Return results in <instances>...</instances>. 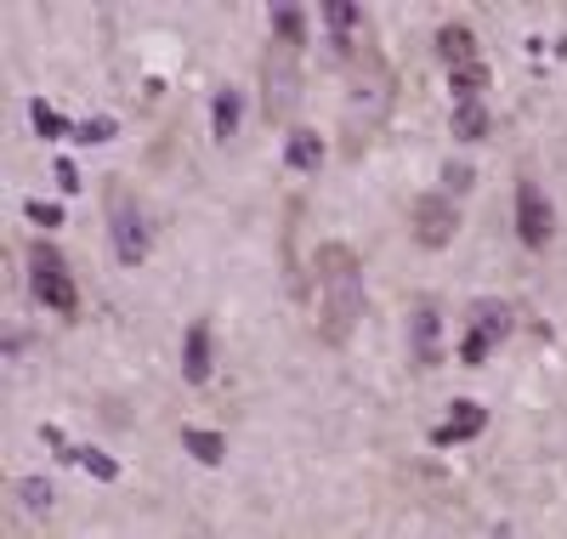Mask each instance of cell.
<instances>
[{"label": "cell", "mask_w": 567, "mask_h": 539, "mask_svg": "<svg viewBox=\"0 0 567 539\" xmlns=\"http://www.w3.org/2000/svg\"><path fill=\"white\" fill-rule=\"evenodd\" d=\"M312 324L330 347H347L363 318V261L352 244H318L312 256Z\"/></svg>", "instance_id": "1"}, {"label": "cell", "mask_w": 567, "mask_h": 539, "mask_svg": "<svg viewBox=\"0 0 567 539\" xmlns=\"http://www.w3.org/2000/svg\"><path fill=\"white\" fill-rule=\"evenodd\" d=\"M391 97H398V75L381 57V46H363L352 63V86H347V154H358L369 131H381V119L391 114Z\"/></svg>", "instance_id": "2"}, {"label": "cell", "mask_w": 567, "mask_h": 539, "mask_svg": "<svg viewBox=\"0 0 567 539\" xmlns=\"http://www.w3.org/2000/svg\"><path fill=\"white\" fill-rule=\"evenodd\" d=\"M29 284H35V301H40L46 312H63V318L80 312V290H74L68 261H63V251H52L46 239L29 244Z\"/></svg>", "instance_id": "3"}, {"label": "cell", "mask_w": 567, "mask_h": 539, "mask_svg": "<svg viewBox=\"0 0 567 539\" xmlns=\"http://www.w3.org/2000/svg\"><path fill=\"white\" fill-rule=\"evenodd\" d=\"M295 103H301V52L295 46H267V57H261V108L267 119H284L295 114Z\"/></svg>", "instance_id": "4"}, {"label": "cell", "mask_w": 567, "mask_h": 539, "mask_svg": "<svg viewBox=\"0 0 567 539\" xmlns=\"http://www.w3.org/2000/svg\"><path fill=\"white\" fill-rule=\"evenodd\" d=\"M454 228H460V210L449 193H421L409 210V233L414 244H426V251H442V244H454Z\"/></svg>", "instance_id": "5"}, {"label": "cell", "mask_w": 567, "mask_h": 539, "mask_svg": "<svg viewBox=\"0 0 567 539\" xmlns=\"http://www.w3.org/2000/svg\"><path fill=\"white\" fill-rule=\"evenodd\" d=\"M511 324H516V318H511L505 301H477L472 307V330H465V341H460V358L465 363H488V352L511 335Z\"/></svg>", "instance_id": "6"}, {"label": "cell", "mask_w": 567, "mask_h": 539, "mask_svg": "<svg viewBox=\"0 0 567 539\" xmlns=\"http://www.w3.org/2000/svg\"><path fill=\"white\" fill-rule=\"evenodd\" d=\"M409 358L421 363V370L442 363V307L437 301H414V312H409Z\"/></svg>", "instance_id": "7"}, {"label": "cell", "mask_w": 567, "mask_h": 539, "mask_svg": "<svg viewBox=\"0 0 567 539\" xmlns=\"http://www.w3.org/2000/svg\"><path fill=\"white\" fill-rule=\"evenodd\" d=\"M551 200L539 193V182H523L516 188V233H523V244L528 251H545L551 244Z\"/></svg>", "instance_id": "8"}, {"label": "cell", "mask_w": 567, "mask_h": 539, "mask_svg": "<svg viewBox=\"0 0 567 539\" xmlns=\"http://www.w3.org/2000/svg\"><path fill=\"white\" fill-rule=\"evenodd\" d=\"M108 233H114V256L126 261V267H142L147 261V222H142V210H131L126 200L114 193V222H108Z\"/></svg>", "instance_id": "9"}, {"label": "cell", "mask_w": 567, "mask_h": 539, "mask_svg": "<svg viewBox=\"0 0 567 539\" xmlns=\"http://www.w3.org/2000/svg\"><path fill=\"white\" fill-rule=\"evenodd\" d=\"M482 426H488L482 403H465V398H460V403L449 409V421H442V426L431 432V444H437V449H449V444H465V437H477Z\"/></svg>", "instance_id": "10"}, {"label": "cell", "mask_w": 567, "mask_h": 539, "mask_svg": "<svg viewBox=\"0 0 567 539\" xmlns=\"http://www.w3.org/2000/svg\"><path fill=\"white\" fill-rule=\"evenodd\" d=\"M182 375L193 386L210 381V324L199 318V324H188V341H182Z\"/></svg>", "instance_id": "11"}, {"label": "cell", "mask_w": 567, "mask_h": 539, "mask_svg": "<svg viewBox=\"0 0 567 539\" xmlns=\"http://www.w3.org/2000/svg\"><path fill=\"white\" fill-rule=\"evenodd\" d=\"M437 57L449 63V75L465 68V63H477V35L465 29V23H442V29H437Z\"/></svg>", "instance_id": "12"}, {"label": "cell", "mask_w": 567, "mask_h": 539, "mask_svg": "<svg viewBox=\"0 0 567 539\" xmlns=\"http://www.w3.org/2000/svg\"><path fill=\"white\" fill-rule=\"evenodd\" d=\"M318 17H324V29H330V40H335V52H347V46L358 40V29H363V12L347 7V0H330V7L318 12Z\"/></svg>", "instance_id": "13"}, {"label": "cell", "mask_w": 567, "mask_h": 539, "mask_svg": "<svg viewBox=\"0 0 567 539\" xmlns=\"http://www.w3.org/2000/svg\"><path fill=\"white\" fill-rule=\"evenodd\" d=\"M284 159H289V170H318V165H324V142H318V131H301V126H295Z\"/></svg>", "instance_id": "14"}, {"label": "cell", "mask_w": 567, "mask_h": 539, "mask_svg": "<svg viewBox=\"0 0 567 539\" xmlns=\"http://www.w3.org/2000/svg\"><path fill=\"white\" fill-rule=\"evenodd\" d=\"M182 449L193 460H205V465H221V460H228V437H221V432H199V426H182Z\"/></svg>", "instance_id": "15"}, {"label": "cell", "mask_w": 567, "mask_h": 539, "mask_svg": "<svg viewBox=\"0 0 567 539\" xmlns=\"http://www.w3.org/2000/svg\"><path fill=\"white\" fill-rule=\"evenodd\" d=\"M488 126H494V119H488V108H482V103H454L449 131H454L460 142H482V137H488Z\"/></svg>", "instance_id": "16"}, {"label": "cell", "mask_w": 567, "mask_h": 539, "mask_svg": "<svg viewBox=\"0 0 567 539\" xmlns=\"http://www.w3.org/2000/svg\"><path fill=\"white\" fill-rule=\"evenodd\" d=\"M273 40L301 52V46H307V12L301 7H273Z\"/></svg>", "instance_id": "17"}, {"label": "cell", "mask_w": 567, "mask_h": 539, "mask_svg": "<svg viewBox=\"0 0 567 539\" xmlns=\"http://www.w3.org/2000/svg\"><path fill=\"white\" fill-rule=\"evenodd\" d=\"M449 86H454V103H482L488 68L482 63H465V68H454V75H449Z\"/></svg>", "instance_id": "18"}, {"label": "cell", "mask_w": 567, "mask_h": 539, "mask_svg": "<svg viewBox=\"0 0 567 539\" xmlns=\"http://www.w3.org/2000/svg\"><path fill=\"white\" fill-rule=\"evenodd\" d=\"M239 114H244V103H239V91L228 86V91H216V103H210V126H216V137L228 142L233 131H239Z\"/></svg>", "instance_id": "19"}, {"label": "cell", "mask_w": 567, "mask_h": 539, "mask_svg": "<svg viewBox=\"0 0 567 539\" xmlns=\"http://www.w3.org/2000/svg\"><path fill=\"white\" fill-rule=\"evenodd\" d=\"M63 454H68V460H80L86 472H91V477H103V483H114V477H119V465H114L108 454H96V449H63Z\"/></svg>", "instance_id": "20"}, {"label": "cell", "mask_w": 567, "mask_h": 539, "mask_svg": "<svg viewBox=\"0 0 567 539\" xmlns=\"http://www.w3.org/2000/svg\"><path fill=\"white\" fill-rule=\"evenodd\" d=\"M17 495H23V505H29V511H52V483L23 477V483H17Z\"/></svg>", "instance_id": "21"}, {"label": "cell", "mask_w": 567, "mask_h": 539, "mask_svg": "<svg viewBox=\"0 0 567 539\" xmlns=\"http://www.w3.org/2000/svg\"><path fill=\"white\" fill-rule=\"evenodd\" d=\"M29 119H35V131L40 137H63L68 126H63V114L57 108H46V103H29Z\"/></svg>", "instance_id": "22"}, {"label": "cell", "mask_w": 567, "mask_h": 539, "mask_svg": "<svg viewBox=\"0 0 567 539\" xmlns=\"http://www.w3.org/2000/svg\"><path fill=\"white\" fill-rule=\"evenodd\" d=\"M23 210H29V222H40V228H57V222H63V210H57V205H40V200H29Z\"/></svg>", "instance_id": "23"}, {"label": "cell", "mask_w": 567, "mask_h": 539, "mask_svg": "<svg viewBox=\"0 0 567 539\" xmlns=\"http://www.w3.org/2000/svg\"><path fill=\"white\" fill-rule=\"evenodd\" d=\"M74 137H80V142H108V137H114V119H86Z\"/></svg>", "instance_id": "24"}, {"label": "cell", "mask_w": 567, "mask_h": 539, "mask_svg": "<svg viewBox=\"0 0 567 539\" xmlns=\"http://www.w3.org/2000/svg\"><path fill=\"white\" fill-rule=\"evenodd\" d=\"M442 182H449L454 193H465V188H472V165H449V170H442Z\"/></svg>", "instance_id": "25"}, {"label": "cell", "mask_w": 567, "mask_h": 539, "mask_svg": "<svg viewBox=\"0 0 567 539\" xmlns=\"http://www.w3.org/2000/svg\"><path fill=\"white\" fill-rule=\"evenodd\" d=\"M57 182H63V193H74V188H80V170L63 159V165H57Z\"/></svg>", "instance_id": "26"}]
</instances>
